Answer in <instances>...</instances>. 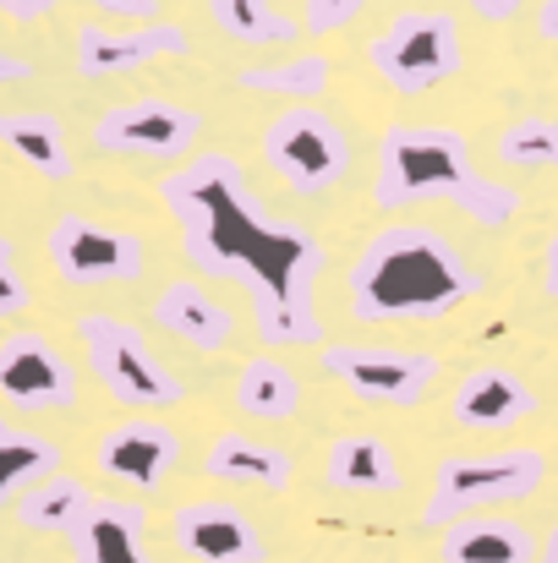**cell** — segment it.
I'll return each instance as SVG.
<instances>
[{"label":"cell","mask_w":558,"mask_h":563,"mask_svg":"<svg viewBox=\"0 0 558 563\" xmlns=\"http://www.w3.org/2000/svg\"><path fill=\"white\" fill-rule=\"evenodd\" d=\"M203 132V115L176 99H121L94 121V143L127 159H186Z\"/></svg>","instance_id":"cell-10"},{"label":"cell","mask_w":558,"mask_h":563,"mask_svg":"<svg viewBox=\"0 0 558 563\" xmlns=\"http://www.w3.org/2000/svg\"><path fill=\"white\" fill-rule=\"evenodd\" d=\"M55 471H61V443H50L44 432H28V427L0 416V504L17 509V498Z\"/></svg>","instance_id":"cell-23"},{"label":"cell","mask_w":558,"mask_h":563,"mask_svg":"<svg viewBox=\"0 0 558 563\" xmlns=\"http://www.w3.org/2000/svg\"><path fill=\"white\" fill-rule=\"evenodd\" d=\"M94 11L127 22V27H143V22H160V0H88Z\"/></svg>","instance_id":"cell-30"},{"label":"cell","mask_w":558,"mask_h":563,"mask_svg":"<svg viewBox=\"0 0 558 563\" xmlns=\"http://www.w3.org/2000/svg\"><path fill=\"white\" fill-rule=\"evenodd\" d=\"M165 55H186V27H171V22H143V27L83 22L77 27V71L83 77H121V71L154 66Z\"/></svg>","instance_id":"cell-13"},{"label":"cell","mask_w":558,"mask_h":563,"mask_svg":"<svg viewBox=\"0 0 558 563\" xmlns=\"http://www.w3.org/2000/svg\"><path fill=\"white\" fill-rule=\"evenodd\" d=\"M372 202L383 213H405V208H427V202H449L466 219L499 230L521 213V191L504 181H488L471 165V148L455 126H389L378 137V181Z\"/></svg>","instance_id":"cell-3"},{"label":"cell","mask_w":558,"mask_h":563,"mask_svg":"<svg viewBox=\"0 0 558 563\" xmlns=\"http://www.w3.org/2000/svg\"><path fill=\"white\" fill-rule=\"evenodd\" d=\"M50 11H61V0H0V16H11V22H39Z\"/></svg>","instance_id":"cell-31"},{"label":"cell","mask_w":558,"mask_h":563,"mask_svg":"<svg viewBox=\"0 0 558 563\" xmlns=\"http://www.w3.org/2000/svg\"><path fill=\"white\" fill-rule=\"evenodd\" d=\"M0 143H6L28 170H39L44 181H72V176H77L66 126H61L55 115H44V110H6V115H0Z\"/></svg>","instance_id":"cell-21"},{"label":"cell","mask_w":558,"mask_h":563,"mask_svg":"<svg viewBox=\"0 0 558 563\" xmlns=\"http://www.w3.org/2000/svg\"><path fill=\"white\" fill-rule=\"evenodd\" d=\"M236 405H241V416L280 427V421H291V416L302 410V383H296V373H291L285 362L252 356V362L241 367V377H236Z\"/></svg>","instance_id":"cell-24"},{"label":"cell","mask_w":558,"mask_h":563,"mask_svg":"<svg viewBox=\"0 0 558 563\" xmlns=\"http://www.w3.org/2000/svg\"><path fill=\"white\" fill-rule=\"evenodd\" d=\"M318 367L357 399L389 405V410L422 405V394L438 377V362L427 351H394V345H324Z\"/></svg>","instance_id":"cell-9"},{"label":"cell","mask_w":558,"mask_h":563,"mask_svg":"<svg viewBox=\"0 0 558 563\" xmlns=\"http://www.w3.org/2000/svg\"><path fill=\"white\" fill-rule=\"evenodd\" d=\"M482 22H510V16H521L526 11V0H466Z\"/></svg>","instance_id":"cell-32"},{"label":"cell","mask_w":558,"mask_h":563,"mask_svg":"<svg viewBox=\"0 0 558 563\" xmlns=\"http://www.w3.org/2000/svg\"><path fill=\"white\" fill-rule=\"evenodd\" d=\"M263 159L291 191L318 197V191H329L351 170V137H346V126L329 110L291 104V110H280L263 126Z\"/></svg>","instance_id":"cell-7"},{"label":"cell","mask_w":558,"mask_h":563,"mask_svg":"<svg viewBox=\"0 0 558 563\" xmlns=\"http://www.w3.org/2000/svg\"><path fill=\"white\" fill-rule=\"evenodd\" d=\"M537 563H558V526L543 537V553H537Z\"/></svg>","instance_id":"cell-36"},{"label":"cell","mask_w":558,"mask_h":563,"mask_svg":"<svg viewBox=\"0 0 558 563\" xmlns=\"http://www.w3.org/2000/svg\"><path fill=\"white\" fill-rule=\"evenodd\" d=\"M0 394L17 410H72L77 367L44 334H6L0 340Z\"/></svg>","instance_id":"cell-11"},{"label":"cell","mask_w":558,"mask_h":563,"mask_svg":"<svg viewBox=\"0 0 558 563\" xmlns=\"http://www.w3.org/2000/svg\"><path fill=\"white\" fill-rule=\"evenodd\" d=\"M50 263L72 290H110V285H138L149 268V246L105 219L88 213H61L50 224Z\"/></svg>","instance_id":"cell-8"},{"label":"cell","mask_w":558,"mask_h":563,"mask_svg":"<svg viewBox=\"0 0 558 563\" xmlns=\"http://www.w3.org/2000/svg\"><path fill=\"white\" fill-rule=\"evenodd\" d=\"M203 476L225 482V487H263V493H285L296 465L285 449L252 438V432H219L203 454Z\"/></svg>","instance_id":"cell-18"},{"label":"cell","mask_w":558,"mask_h":563,"mask_svg":"<svg viewBox=\"0 0 558 563\" xmlns=\"http://www.w3.org/2000/svg\"><path fill=\"white\" fill-rule=\"evenodd\" d=\"M66 542H72V563H154L149 515L127 498H99Z\"/></svg>","instance_id":"cell-16"},{"label":"cell","mask_w":558,"mask_h":563,"mask_svg":"<svg viewBox=\"0 0 558 563\" xmlns=\"http://www.w3.org/2000/svg\"><path fill=\"white\" fill-rule=\"evenodd\" d=\"M176 454H182V438H176L165 421H143V416L110 427V432L99 438V449H94L99 471L116 476V482H127V487H138V493H154V487L171 476Z\"/></svg>","instance_id":"cell-14"},{"label":"cell","mask_w":558,"mask_h":563,"mask_svg":"<svg viewBox=\"0 0 558 563\" xmlns=\"http://www.w3.org/2000/svg\"><path fill=\"white\" fill-rule=\"evenodd\" d=\"M208 16L236 44H291V38H302V22L280 16L274 0H208Z\"/></svg>","instance_id":"cell-26"},{"label":"cell","mask_w":558,"mask_h":563,"mask_svg":"<svg viewBox=\"0 0 558 563\" xmlns=\"http://www.w3.org/2000/svg\"><path fill=\"white\" fill-rule=\"evenodd\" d=\"M335 66L329 55H291V60H274V66H247L236 82L247 93H274V99H296V104H313L324 88H329Z\"/></svg>","instance_id":"cell-25"},{"label":"cell","mask_w":558,"mask_h":563,"mask_svg":"<svg viewBox=\"0 0 558 563\" xmlns=\"http://www.w3.org/2000/svg\"><path fill=\"white\" fill-rule=\"evenodd\" d=\"M438 553H444V563H532L537 537H532V526H521L510 515H471V520L444 531Z\"/></svg>","instance_id":"cell-20"},{"label":"cell","mask_w":558,"mask_h":563,"mask_svg":"<svg viewBox=\"0 0 558 563\" xmlns=\"http://www.w3.org/2000/svg\"><path fill=\"white\" fill-rule=\"evenodd\" d=\"M160 202L182 230L186 263L247 290L252 323L269 345H324V318L313 301L324 246L313 230L263 213L230 154L186 159L160 181Z\"/></svg>","instance_id":"cell-1"},{"label":"cell","mask_w":558,"mask_h":563,"mask_svg":"<svg viewBox=\"0 0 558 563\" xmlns=\"http://www.w3.org/2000/svg\"><path fill=\"white\" fill-rule=\"evenodd\" d=\"M449 416L466 432H510L526 416H537V394H532L526 377L510 373V367H477V373L460 377Z\"/></svg>","instance_id":"cell-15"},{"label":"cell","mask_w":558,"mask_h":563,"mask_svg":"<svg viewBox=\"0 0 558 563\" xmlns=\"http://www.w3.org/2000/svg\"><path fill=\"white\" fill-rule=\"evenodd\" d=\"M543 279H548V296L558 301V230H554V241H548V263H543Z\"/></svg>","instance_id":"cell-35"},{"label":"cell","mask_w":558,"mask_h":563,"mask_svg":"<svg viewBox=\"0 0 558 563\" xmlns=\"http://www.w3.org/2000/svg\"><path fill=\"white\" fill-rule=\"evenodd\" d=\"M548 482L543 449H493V454H449L433 465V487L422 504V526H460L471 515H493L504 504H526Z\"/></svg>","instance_id":"cell-4"},{"label":"cell","mask_w":558,"mask_h":563,"mask_svg":"<svg viewBox=\"0 0 558 563\" xmlns=\"http://www.w3.org/2000/svg\"><path fill=\"white\" fill-rule=\"evenodd\" d=\"M499 159L515 170H558V121L526 115L499 132Z\"/></svg>","instance_id":"cell-27"},{"label":"cell","mask_w":558,"mask_h":563,"mask_svg":"<svg viewBox=\"0 0 558 563\" xmlns=\"http://www.w3.org/2000/svg\"><path fill=\"white\" fill-rule=\"evenodd\" d=\"M94 509V493H88V482L83 476H72V471H55V476H44V482H33L22 498H17V526L22 531H39V537H72L77 526H83V515Z\"/></svg>","instance_id":"cell-22"},{"label":"cell","mask_w":558,"mask_h":563,"mask_svg":"<svg viewBox=\"0 0 558 563\" xmlns=\"http://www.w3.org/2000/svg\"><path fill=\"white\" fill-rule=\"evenodd\" d=\"M362 11H368V0H302V33L329 38V33H340L346 22H357Z\"/></svg>","instance_id":"cell-28"},{"label":"cell","mask_w":558,"mask_h":563,"mask_svg":"<svg viewBox=\"0 0 558 563\" xmlns=\"http://www.w3.org/2000/svg\"><path fill=\"white\" fill-rule=\"evenodd\" d=\"M154 329H165L171 340H182L203 356H219L230 340H236V318L197 285V279H171L160 296H154Z\"/></svg>","instance_id":"cell-17"},{"label":"cell","mask_w":558,"mask_h":563,"mask_svg":"<svg viewBox=\"0 0 558 563\" xmlns=\"http://www.w3.org/2000/svg\"><path fill=\"white\" fill-rule=\"evenodd\" d=\"M77 345L88 356L94 377L121 399V405H138V410H165V405H182L186 383L165 362L160 351L149 345V334L116 312H83L77 318Z\"/></svg>","instance_id":"cell-5"},{"label":"cell","mask_w":558,"mask_h":563,"mask_svg":"<svg viewBox=\"0 0 558 563\" xmlns=\"http://www.w3.org/2000/svg\"><path fill=\"white\" fill-rule=\"evenodd\" d=\"M368 60L394 93H433L460 71V22L449 11H400L372 33Z\"/></svg>","instance_id":"cell-6"},{"label":"cell","mask_w":558,"mask_h":563,"mask_svg":"<svg viewBox=\"0 0 558 563\" xmlns=\"http://www.w3.org/2000/svg\"><path fill=\"white\" fill-rule=\"evenodd\" d=\"M324 482H329L335 493H372V498H383V493H400L405 471H400L394 449H389L378 432H346V438L329 443Z\"/></svg>","instance_id":"cell-19"},{"label":"cell","mask_w":558,"mask_h":563,"mask_svg":"<svg viewBox=\"0 0 558 563\" xmlns=\"http://www.w3.org/2000/svg\"><path fill=\"white\" fill-rule=\"evenodd\" d=\"M171 542L197 563H263V531L225 498H192L171 515Z\"/></svg>","instance_id":"cell-12"},{"label":"cell","mask_w":558,"mask_h":563,"mask_svg":"<svg viewBox=\"0 0 558 563\" xmlns=\"http://www.w3.org/2000/svg\"><path fill=\"white\" fill-rule=\"evenodd\" d=\"M28 301H33V290H28V274L17 268V252L0 241V318H17V312H28Z\"/></svg>","instance_id":"cell-29"},{"label":"cell","mask_w":558,"mask_h":563,"mask_svg":"<svg viewBox=\"0 0 558 563\" xmlns=\"http://www.w3.org/2000/svg\"><path fill=\"white\" fill-rule=\"evenodd\" d=\"M537 33H543L548 44H558V0H543V5H537Z\"/></svg>","instance_id":"cell-34"},{"label":"cell","mask_w":558,"mask_h":563,"mask_svg":"<svg viewBox=\"0 0 558 563\" xmlns=\"http://www.w3.org/2000/svg\"><path fill=\"white\" fill-rule=\"evenodd\" d=\"M28 77H33V60H22L0 44V82H28Z\"/></svg>","instance_id":"cell-33"},{"label":"cell","mask_w":558,"mask_h":563,"mask_svg":"<svg viewBox=\"0 0 558 563\" xmlns=\"http://www.w3.org/2000/svg\"><path fill=\"white\" fill-rule=\"evenodd\" d=\"M482 290L471 257L433 224L378 230L346 274V307L362 323H422L444 318Z\"/></svg>","instance_id":"cell-2"}]
</instances>
